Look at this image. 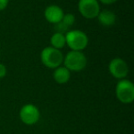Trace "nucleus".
I'll use <instances>...</instances> for the list:
<instances>
[{
  "mask_svg": "<svg viewBox=\"0 0 134 134\" xmlns=\"http://www.w3.org/2000/svg\"><path fill=\"white\" fill-rule=\"evenodd\" d=\"M65 41L72 51H83L88 44V37L85 32L79 30H69L65 33Z\"/></svg>",
  "mask_w": 134,
  "mask_h": 134,
  "instance_id": "f257e3e1",
  "label": "nucleus"
},
{
  "mask_svg": "<svg viewBox=\"0 0 134 134\" xmlns=\"http://www.w3.org/2000/svg\"><path fill=\"white\" fill-rule=\"evenodd\" d=\"M87 60L86 57L82 52L79 51H71L63 57V63L64 67L70 72H79L83 70L86 66Z\"/></svg>",
  "mask_w": 134,
  "mask_h": 134,
  "instance_id": "f03ea898",
  "label": "nucleus"
},
{
  "mask_svg": "<svg viewBox=\"0 0 134 134\" xmlns=\"http://www.w3.org/2000/svg\"><path fill=\"white\" fill-rule=\"evenodd\" d=\"M41 63L48 68L55 69L57 67L61 66L63 62V53L60 50L53 48V47H46L41 52Z\"/></svg>",
  "mask_w": 134,
  "mask_h": 134,
  "instance_id": "7ed1b4c3",
  "label": "nucleus"
},
{
  "mask_svg": "<svg viewBox=\"0 0 134 134\" xmlns=\"http://www.w3.org/2000/svg\"><path fill=\"white\" fill-rule=\"evenodd\" d=\"M116 97L123 104H130L134 100V85L127 79H121L116 86Z\"/></svg>",
  "mask_w": 134,
  "mask_h": 134,
  "instance_id": "20e7f679",
  "label": "nucleus"
},
{
  "mask_svg": "<svg viewBox=\"0 0 134 134\" xmlns=\"http://www.w3.org/2000/svg\"><path fill=\"white\" fill-rule=\"evenodd\" d=\"M78 10L80 14L86 19H95L100 12L97 0H79Z\"/></svg>",
  "mask_w": 134,
  "mask_h": 134,
  "instance_id": "39448f33",
  "label": "nucleus"
},
{
  "mask_svg": "<svg viewBox=\"0 0 134 134\" xmlns=\"http://www.w3.org/2000/svg\"><path fill=\"white\" fill-rule=\"evenodd\" d=\"M40 110L36 106L32 104L24 105L20 108L19 118L20 120L26 125H34L40 119Z\"/></svg>",
  "mask_w": 134,
  "mask_h": 134,
  "instance_id": "423d86ee",
  "label": "nucleus"
},
{
  "mask_svg": "<svg viewBox=\"0 0 134 134\" xmlns=\"http://www.w3.org/2000/svg\"><path fill=\"white\" fill-rule=\"evenodd\" d=\"M108 70L112 76L117 79H124L129 73V67L127 63L121 58H114L108 65Z\"/></svg>",
  "mask_w": 134,
  "mask_h": 134,
  "instance_id": "0eeeda50",
  "label": "nucleus"
},
{
  "mask_svg": "<svg viewBox=\"0 0 134 134\" xmlns=\"http://www.w3.org/2000/svg\"><path fill=\"white\" fill-rule=\"evenodd\" d=\"M63 10L56 5H51L47 7L44 11V17L47 21L52 24H56L60 22L63 17Z\"/></svg>",
  "mask_w": 134,
  "mask_h": 134,
  "instance_id": "6e6552de",
  "label": "nucleus"
},
{
  "mask_svg": "<svg viewBox=\"0 0 134 134\" xmlns=\"http://www.w3.org/2000/svg\"><path fill=\"white\" fill-rule=\"evenodd\" d=\"M70 77H71V73L64 66L57 67L53 72V79L58 84H65L70 80Z\"/></svg>",
  "mask_w": 134,
  "mask_h": 134,
  "instance_id": "1a4fd4ad",
  "label": "nucleus"
},
{
  "mask_svg": "<svg viewBox=\"0 0 134 134\" xmlns=\"http://www.w3.org/2000/svg\"><path fill=\"white\" fill-rule=\"evenodd\" d=\"M97 18V19H98L99 23H100L101 25H103L104 27L112 26V25H114L116 22L115 13L108 9L100 11Z\"/></svg>",
  "mask_w": 134,
  "mask_h": 134,
  "instance_id": "9d476101",
  "label": "nucleus"
},
{
  "mask_svg": "<svg viewBox=\"0 0 134 134\" xmlns=\"http://www.w3.org/2000/svg\"><path fill=\"white\" fill-rule=\"evenodd\" d=\"M50 42H51L52 47L57 49V50H60V49L63 48L64 45L66 44V41H65V34L55 32V33H53V35L51 37Z\"/></svg>",
  "mask_w": 134,
  "mask_h": 134,
  "instance_id": "9b49d317",
  "label": "nucleus"
},
{
  "mask_svg": "<svg viewBox=\"0 0 134 134\" xmlns=\"http://www.w3.org/2000/svg\"><path fill=\"white\" fill-rule=\"evenodd\" d=\"M61 21L67 27V28L69 29L74 25V23H75V16L71 13L65 14V15H63Z\"/></svg>",
  "mask_w": 134,
  "mask_h": 134,
  "instance_id": "f8f14e48",
  "label": "nucleus"
},
{
  "mask_svg": "<svg viewBox=\"0 0 134 134\" xmlns=\"http://www.w3.org/2000/svg\"><path fill=\"white\" fill-rule=\"evenodd\" d=\"M54 30H55V32H58V33L64 34L68 31V28L62 21H60V22L54 24Z\"/></svg>",
  "mask_w": 134,
  "mask_h": 134,
  "instance_id": "ddd939ff",
  "label": "nucleus"
},
{
  "mask_svg": "<svg viewBox=\"0 0 134 134\" xmlns=\"http://www.w3.org/2000/svg\"><path fill=\"white\" fill-rule=\"evenodd\" d=\"M6 75H7V67L3 63H0V79L6 76Z\"/></svg>",
  "mask_w": 134,
  "mask_h": 134,
  "instance_id": "4468645a",
  "label": "nucleus"
},
{
  "mask_svg": "<svg viewBox=\"0 0 134 134\" xmlns=\"http://www.w3.org/2000/svg\"><path fill=\"white\" fill-rule=\"evenodd\" d=\"M8 1H9V0H0V11H1V10H4L5 8L8 7Z\"/></svg>",
  "mask_w": 134,
  "mask_h": 134,
  "instance_id": "2eb2a0df",
  "label": "nucleus"
},
{
  "mask_svg": "<svg viewBox=\"0 0 134 134\" xmlns=\"http://www.w3.org/2000/svg\"><path fill=\"white\" fill-rule=\"evenodd\" d=\"M101 3H103V4L105 5H110V4H113V3H115L116 1H118V0H99Z\"/></svg>",
  "mask_w": 134,
  "mask_h": 134,
  "instance_id": "dca6fc26",
  "label": "nucleus"
}]
</instances>
